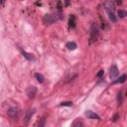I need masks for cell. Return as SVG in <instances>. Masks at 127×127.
Listing matches in <instances>:
<instances>
[{"mask_svg":"<svg viewBox=\"0 0 127 127\" xmlns=\"http://www.w3.org/2000/svg\"><path fill=\"white\" fill-rule=\"evenodd\" d=\"M104 7H105V10H106V12L108 14V17H109L110 21L113 22V23H116L117 22V16H115V13H114L115 7H114L113 3L110 2V1L105 2L104 3Z\"/></svg>","mask_w":127,"mask_h":127,"instance_id":"obj_1","label":"cell"},{"mask_svg":"<svg viewBox=\"0 0 127 127\" xmlns=\"http://www.w3.org/2000/svg\"><path fill=\"white\" fill-rule=\"evenodd\" d=\"M97 37H98V28H97V26H96V25H95L94 23H92L91 27H90L89 43H90V44H92L93 42H95V41H96V39H97Z\"/></svg>","mask_w":127,"mask_h":127,"instance_id":"obj_2","label":"cell"},{"mask_svg":"<svg viewBox=\"0 0 127 127\" xmlns=\"http://www.w3.org/2000/svg\"><path fill=\"white\" fill-rule=\"evenodd\" d=\"M57 20H58V17L57 15H54V14H46L44 16V22L48 25L54 24L55 22H57Z\"/></svg>","mask_w":127,"mask_h":127,"instance_id":"obj_3","label":"cell"},{"mask_svg":"<svg viewBox=\"0 0 127 127\" xmlns=\"http://www.w3.org/2000/svg\"><path fill=\"white\" fill-rule=\"evenodd\" d=\"M7 114L10 118L12 119H16L18 118L19 116V109L17 107H10L8 110H7Z\"/></svg>","mask_w":127,"mask_h":127,"instance_id":"obj_4","label":"cell"},{"mask_svg":"<svg viewBox=\"0 0 127 127\" xmlns=\"http://www.w3.org/2000/svg\"><path fill=\"white\" fill-rule=\"evenodd\" d=\"M35 108H33V109H29L28 111H27V113H26V115H25V118H24V126H27L28 124H29V122H30V120H31V118H32V116H33V114L35 113Z\"/></svg>","mask_w":127,"mask_h":127,"instance_id":"obj_5","label":"cell"},{"mask_svg":"<svg viewBox=\"0 0 127 127\" xmlns=\"http://www.w3.org/2000/svg\"><path fill=\"white\" fill-rule=\"evenodd\" d=\"M109 77H110V79L113 80V81L118 77V69H117V66H116V65L111 66V68H110V72H109Z\"/></svg>","mask_w":127,"mask_h":127,"instance_id":"obj_6","label":"cell"},{"mask_svg":"<svg viewBox=\"0 0 127 127\" xmlns=\"http://www.w3.org/2000/svg\"><path fill=\"white\" fill-rule=\"evenodd\" d=\"M36 93H37V88L35 87V86H30V87H28V89H27V95H28V97L29 98H34L35 97V95H36Z\"/></svg>","mask_w":127,"mask_h":127,"instance_id":"obj_7","label":"cell"},{"mask_svg":"<svg viewBox=\"0 0 127 127\" xmlns=\"http://www.w3.org/2000/svg\"><path fill=\"white\" fill-rule=\"evenodd\" d=\"M85 116H86L87 118H89V119H96V120H99V119H100L99 115H97L96 113H94L93 111H90V110L85 111Z\"/></svg>","mask_w":127,"mask_h":127,"instance_id":"obj_8","label":"cell"},{"mask_svg":"<svg viewBox=\"0 0 127 127\" xmlns=\"http://www.w3.org/2000/svg\"><path fill=\"white\" fill-rule=\"evenodd\" d=\"M77 77H78V74H77V73H70V74L68 75V77L65 79V84H68V83H70V82L73 81Z\"/></svg>","mask_w":127,"mask_h":127,"instance_id":"obj_9","label":"cell"},{"mask_svg":"<svg viewBox=\"0 0 127 127\" xmlns=\"http://www.w3.org/2000/svg\"><path fill=\"white\" fill-rule=\"evenodd\" d=\"M126 80H127V74H122L121 77H119V79H117L116 81H113V84H123Z\"/></svg>","mask_w":127,"mask_h":127,"instance_id":"obj_10","label":"cell"},{"mask_svg":"<svg viewBox=\"0 0 127 127\" xmlns=\"http://www.w3.org/2000/svg\"><path fill=\"white\" fill-rule=\"evenodd\" d=\"M69 26L71 28H74L75 27V16L74 15H71L70 20H69Z\"/></svg>","mask_w":127,"mask_h":127,"instance_id":"obj_11","label":"cell"},{"mask_svg":"<svg viewBox=\"0 0 127 127\" xmlns=\"http://www.w3.org/2000/svg\"><path fill=\"white\" fill-rule=\"evenodd\" d=\"M66 47H67L70 51H73V50L77 49V44H75L74 42H68L67 45H66Z\"/></svg>","mask_w":127,"mask_h":127,"instance_id":"obj_12","label":"cell"},{"mask_svg":"<svg viewBox=\"0 0 127 127\" xmlns=\"http://www.w3.org/2000/svg\"><path fill=\"white\" fill-rule=\"evenodd\" d=\"M35 78H36V80L38 81V83H40V84L44 83V81H45V79H44V77H43V74H41V73H39V72L35 73Z\"/></svg>","mask_w":127,"mask_h":127,"instance_id":"obj_13","label":"cell"},{"mask_svg":"<svg viewBox=\"0 0 127 127\" xmlns=\"http://www.w3.org/2000/svg\"><path fill=\"white\" fill-rule=\"evenodd\" d=\"M127 16V12L125 11V10H118L117 11V17H119V18H125Z\"/></svg>","mask_w":127,"mask_h":127,"instance_id":"obj_14","label":"cell"},{"mask_svg":"<svg viewBox=\"0 0 127 127\" xmlns=\"http://www.w3.org/2000/svg\"><path fill=\"white\" fill-rule=\"evenodd\" d=\"M71 127H84V126H83V122H82L80 119H77V120L73 121Z\"/></svg>","mask_w":127,"mask_h":127,"instance_id":"obj_15","label":"cell"},{"mask_svg":"<svg viewBox=\"0 0 127 127\" xmlns=\"http://www.w3.org/2000/svg\"><path fill=\"white\" fill-rule=\"evenodd\" d=\"M21 53H22V55H23L25 58H26L27 60H29V61L33 60V56H32L31 54H28V53L25 52V51H22V50H21Z\"/></svg>","mask_w":127,"mask_h":127,"instance_id":"obj_16","label":"cell"},{"mask_svg":"<svg viewBox=\"0 0 127 127\" xmlns=\"http://www.w3.org/2000/svg\"><path fill=\"white\" fill-rule=\"evenodd\" d=\"M45 124H46V117H42L39 121V124H38V127H45Z\"/></svg>","mask_w":127,"mask_h":127,"instance_id":"obj_17","label":"cell"},{"mask_svg":"<svg viewBox=\"0 0 127 127\" xmlns=\"http://www.w3.org/2000/svg\"><path fill=\"white\" fill-rule=\"evenodd\" d=\"M122 100H123V98H122V93H121V91H119L118 94H117V102H118L119 105L122 103Z\"/></svg>","mask_w":127,"mask_h":127,"instance_id":"obj_18","label":"cell"},{"mask_svg":"<svg viewBox=\"0 0 127 127\" xmlns=\"http://www.w3.org/2000/svg\"><path fill=\"white\" fill-rule=\"evenodd\" d=\"M60 105L61 106H72V102L71 101H66V102H62Z\"/></svg>","mask_w":127,"mask_h":127,"instance_id":"obj_19","label":"cell"},{"mask_svg":"<svg viewBox=\"0 0 127 127\" xmlns=\"http://www.w3.org/2000/svg\"><path fill=\"white\" fill-rule=\"evenodd\" d=\"M103 74H104V71H103V70H100V71L97 72L96 77H97V78H102V77H103Z\"/></svg>","mask_w":127,"mask_h":127,"instance_id":"obj_20","label":"cell"},{"mask_svg":"<svg viewBox=\"0 0 127 127\" xmlns=\"http://www.w3.org/2000/svg\"><path fill=\"white\" fill-rule=\"evenodd\" d=\"M118 119H119V114H118V113H115V114L113 115V117H112V121H113V122H116Z\"/></svg>","mask_w":127,"mask_h":127,"instance_id":"obj_21","label":"cell"},{"mask_svg":"<svg viewBox=\"0 0 127 127\" xmlns=\"http://www.w3.org/2000/svg\"><path fill=\"white\" fill-rule=\"evenodd\" d=\"M116 3H117L118 5H121V4H122V1H119V0H118V1H116Z\"/></svg>","mask_w":127,"mask_h":127,"instance_id":"obj_22","label":"cell"},{"mask_svg":"<svg viewBox=\"0 0 127 127\" xmlns=\"http://www.w3.org/2000/svg\"><path fill=\"white\" fill-rule=\"evenodd\" d=\"M69 4H70V3H69V2H65V5H66V6H68V5H69Z\"/></svg>","mask_w":127,"mask_h":127,"instance_id":"obj_23","label":"cell"},{"mask_svg":"<svg viewBox=\"0 0 127 127\" xmlns=\"http://www.w3.org/2000/svg\"><path fill=\"white\" fill-rule=\"evenodd\" d=\"M126 95H127V91H126Z\"/></svg>","mask_w":127,"mask_h":127,"instance_id":"obj_24","label":"cell"}]
</instances>
